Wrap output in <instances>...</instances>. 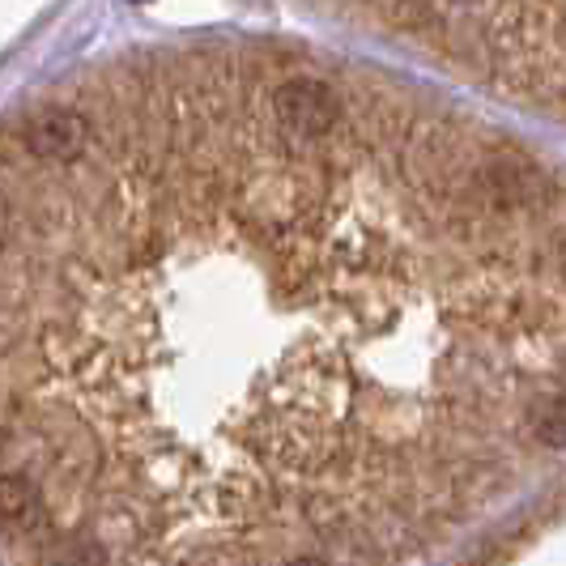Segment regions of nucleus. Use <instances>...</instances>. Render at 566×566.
<instances>
[{"mask_svg":"<svg viewBox=\"0 0 566 566\" xmlns=\"http://www.w3.org/2000/svg\"><path fill=\"white\" fill-rule=\"evenodd\" d=\"M269 107H273L277 133H285L298 145L324 142V137L337 133L340 124V94L324 77H312V73H298V77L277 85Z\"/></svg>","mask_w":566,"mask_h":566,"instance_id":"f257e3e1","label":"nucleus"},{"mask_svg":"<svg viewBox=\"0 0 566 566\" xmlns=\"http://www.w3.org/2000/svg\"><path fill=\"white\" fill-rule=\"evenodd\" d=\"M90 115L77 107H39L34 115H27L18 142L27 149L34 163H48V167H69L77 163L90 145Z\"/></svg>","mask_w":566,"mask_h":566,"instance_id":"f03ea898","label":"nucleus"},{"mask_svg":"<svg viewBox=\"0 0 566 566\" xmlns=\"http://www.w3.org/2000/svg\"><path fill=\"white\" fill-rule=\"evenodd\" d=\"M473 192L499 213L528 209L541 197V170L524 158H485L482 167L473 170Z\"/></svg>","mask_w":566,"mask_h":566,"instance_id":"7ed1b4c3","label":"nucleus"},{"mask_svg":"<svg viewBox=\"0 0 566 566\" xmlns=\"http://www.w3.org/2000/svg\"><path fill=\"white\" fill-rule=\"evenodd\" d=\"M0 528L13 537H39L48 528V503L39 482L22 473H0Z\"/></svg>","mask_w":566,"mask_h":566,"instance_id":"20e7f679","label":"nucleus"},{"mask_svg":"<svg viewBox=\"0 0 566 566\" xmlns=\"http://www.w3.org/2000/svg\"><path fill=\"white\" fill-rule=\"evenodd\" d=\"M533 434L545 448H566V397H545L533 405Z\"/></svg>","mask_w":566,"mask_h":566,"instance_id":"39448f33","label":"nucleus"},{"mask_svg":"<svg viewBox=\"0 0 566 566\" xmlns=\"http://www.w3.org/2000/svg\"><path fill=\"white\" fill-rule=\"evenodd\" d=\"M13 239V205L0 197V248Z\"/></svg>","mask_w":566,"mask_h":566,"instance_id":"423d86ee","label":"nucleus"},{"mask_svg":"<svg viewBox=\"0 0 566 566\" xmlns=\"http://www.w3.org/2000/svg\"><path fill=\"white\" fill-rule=\"evenodd\" d=\"M554 260H558V269H563V277H566V234L554 239Z\"/></svg>","mask_w":566,"mask_h":566,"instance_id":"0eeeda50","label":"nucleus"}]
</instances>
